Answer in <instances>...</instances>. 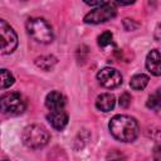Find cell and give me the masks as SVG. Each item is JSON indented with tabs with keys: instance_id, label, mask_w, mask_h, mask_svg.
Returning a JSON list of instances; mask_svg holds the SVG:
<instances>
[{
	"instance_id": "7a4b0ae2",
	"label": "cell",
	"mask_w": 161,
	"mask_h": 161,
	"mask_svg": "<svg viewBox=\"0 0 161 161\" xmlns=\"http://www.w3.org/2000/svg\"><path fill=\"white\" fill-rule=\"evenodd\" d=\"M49 138L50 136L48 130L42 125H29L23 130L21 133L23 143L31 150L43 148L49 142Z\"/></svg>"
},
{
	"instance_id": "ac0fdd59",
	"label": "cell",
	"mask_w": 161,
	"mask_h": 161,
	"mask_svg": "<svg viewBox=\"0 0 161 161\" xmlns=\"http://www.w3.org/2000/svg\"><path fill=\"white\" fill-rule=\"evenodd\" d=\"M130 103H131V96H130V93L123 92L119 96V106L123 107V108H127L130 106Z\"/></svg>"
},
{
	"instance_id": "4fadbf2b",
	"label": "cell",
	"mask_w": 161,
	"mask_h": 161,
	"mask_svg": "<svg viewBox=\"0 0 161 161\" xmlns=\"http://www.w3.org/2000/svg\"><path fill=\"white\" fill-rule=\"evenodd\" d=\"M146 106L152 111H160L161 109V88H157L152 94L148 96Z\"/></svg>"
},
{
	"instance_id": "5bb4252c",
	"label": "cell",
	"mask_w": 161,
	"mask_h": 161,
	"mask_svg": "<svg viewBox=\"0 0 161 161\" xmlns=\"http://www.w3.org/2000/svg\"><path fill=\"white\" fill-rule=\"evenodd\" d=\"M57 63V59L53 55H42L35 59V64L43 70H50Z\"/></svg>"
},
{
	"instance_id": "5b68a950",
	"label": "cell",
	"mask_w": 161,
	"mask_h": 161,
	"mask_svg": "<svg viewBox=\"0 0 161 161\" xmlns=\"http://www.w3.org/2000/svg\"><path fill=\"white\" fill-rule=\"evenodd\" d=\"M1 111L8 116H18L25 111V101L21 94L16 92L5 93L1 97Z\"/></svg>"
},
{
	"instance_id": "52a82bcc",
	"label": "cell",
	"mask_w": 161,
	"mask_h": 161,
	"mask_svg": "<svg viewBox=\"0 0 161 161\" xmlns=\"http://www.w3.org/2000/svg\"><path fill=\"white\" fill-rule=\"evenodd\" d=\"M97 79L98 82L106 87V88H117L118 86L122 84V75L121 73L116 69V68H111V67H106L102 68L98 73H97Z\"/></svg>"
},
{
	"instance_id": "44dd1931",
	"label": "cell",
	"mask_w": 161,
	"mask_h": 161,
	"mask_svg": "<svg viewBox=\"0 0 161 161\" xmlns=\"http://www.w3.org/2000/svg\"><path fill=\"white\" fill-rule=\"evenodd\" d=\"M116 3L119 5H131L135 3V0H116Z\"/></svg>"
},
{
	"instance_id": "ffe728a7",
	"label": "cell",
	"mask_w": 161,
	"mask_h": 161,
	"mask_svg": "<svg viewBox=\"0 0 161 161\" xmlns=\"http://www.w3.org/2000/svg\"><path fill=\"white\" fill-rule=\"evenodd\" d=\"M83 1L91 6H97V5H101L104 3V0H83Z\"/></svg>"
},
{
	"instance_id": "9c48e42d",
	"label": "cell",
	"mask_w": 161,
	"mask_h": 161,
	"mask_svg": "<svg viewBox=\"0 0 161 161\" xmlns=\"http://www.w3.org/2000/svg\"><path fill=\"white\" fill-rule=\"evenodd\" d=\"M146 68L153 75H161V53L156 49L148 52L146 57Z\"/></svg>"
},
{
	"instance_id": "30bf717a",
	"label": "cell",
	"mask_w": 161,
	"mask_h": 161,
	"mask_svg": "<svg viewBox=\"0 0 161 161\" xmlns=\"http://www.w3.org/2000/svg\"><path fill=\"white\" fill-rule=\"evenodd\" d=\"M65 106V98L64 96L58 91H52L45 97V107L49 111L55 109H63Z\"/></svg>"
},
{
	"instance_id": "7c38bea8",
	"label": "cell",
	"mask_w": 161,
	"mask_h": 161,
	"mask_svg": "<svg viewBox=\"0 0 161 161\" xmlns=\"http://www.w3.org/2000/svg\"><path fill=\"white\" fill-rule=\"evenodd\" d=\"M147 83H148V75H146L143 73L135 74L130 80V86L135 91H142L147 86Z\"/></svg>"
},
{
	"instance_id": "8992f818",
	"label": "cell",
	"mask_w": 161,
	"mask_h": 161,
	"mask_svg": "<svg viewBox=\"0 0 161 161\" xmlns=\"http://www.w3.org/2000/svg\"><path fill=\"white\" fill-rule=\"evenodd\" d=\"M0 36H1V53L10 54L18 47V35L15 30L4 20H0Z\"/></svg>"
},
{
	"instance_id": "3957f363",
	"label": "cell",
	"mask_w": 161,
	"mask_h": 161,
	"mask_svg": "<svg viewBox=\"0 0 161 161\" xmlns=\"http://www.w3.org/2000/svg\"><path fill=\"white\" fill-rule=\"evenodd\" d=\"M28 34L38 43L48 44L53 42V30L52 26L42 18H31L26 21Z\"/></svg>"
},
{
	"instance_id": "ba28073f",
	"label": "cell",
	"mask_w": 161,
	"mask_h": 161,
	"mask_svg": "<svg viewBox=\"0 0 161 161\" xmlns=\"http://www.w3.org/2000/svg\"><path fill=\"white\" fill-rule=\"evenodd\" d=\"M47 119L50 123V126L58 131H62L67 123H68V113L63 109H55V111H49L47 114Z\"/></svg>"
},
{
	"instance_id": "e0dca14e",
	"label": "cell",
	"mask_w": 161,
	"mask_h": 161,
	"mask_svg": "<svg viewBox=\"0 0 161 161\" xmlns=\"http://www.w3.org/2000/svg\"><path fill=\"white\" fill-rule=\"evenodd\" d=\"M122 24H123V28H125L127 31H131V30H135V29H137V28H138V24H137L133 19H130V18L123 19Z\"/></svg>"
},
{
	"instance_id": "277c9868",
	"label": "cell",
	"mask_w": 161,
	"mask_h": 161,
	"mask_svg": "<svg viewBox=\"0 0 161 161\" xmlns=\"http://www.w3.org/2000/svg\"><path fill=\"white\" fill-rule=\"evenodd\" d=\"M117 14V8L113 3H103L96 9L91 10L84 16V23L87 24H101L113 19Z\"/></svg>"
},
{
	"instance_id": "6da1fadb",
	"label": "cell",
	"mask_w": 161,
	"mask_h": 161,
	"mask_svg": "<svg viewBox=\"0 0 161 161\" xmlns=\"http://www.w3.org/2000/svg\"><path fill=\"white\" fill-rule=\"evenodd\" d=\"M111 135L122 142H132L138 136V125L133 117L126 114H116L108 125Z\"/></svg>"
},
{
	"instance_id": "9a60e30c",
	"label": "cell",
	"mask_w": 161,
	"mask_h": 161,
	"mask_svg": "<svg viewBox=\"0 0 161 161\" xmlns=\"http://www.w3.org/2000/svg\"><path fill=\"white\" fill-rule=\"evenodd\" d=\"M14 75L8 69H1V89L9 88L14 83Z\"/></svg>"
},
{
	"instance_id": "d6986e66",
	"label": "cell",
	"mask_w": 161,
	"mask_h": 161,
	"mask_svg": "<svg viewBox=\"0 0 161 161\" xmlns=\"http://www.w3.org/2000/svg\"><path fill=\"white\" fill-rule=\"evenodd\" d=\"M153 158L155 160H161V145H157L153 148Z\"/></svg>"
},
{
	"instance_id": "2e32d148",
	"label": "cell",
	"mask_w": 161,
	"mask_h": 161,
	"mask_svg": "<svg viewBox=\"0 0 161 161\" xmlns=\"http://www.w3.org/2000/svg\"><path fill=\"white\" fill-rule=\"evenodd\" d=\"M112 39H113V34L111 31H103L98 36V45L101 48H106L107 45H109L112 43Z\"/></svg>"
},
{
	"instance_id": "8fae6325",
	"label": "cell",
	"mask_w": 161,
	"mask_h": 161,
	"mask_svg": "<svg viewBox=\"0 0 161 161\" xmlns=\"http://www.w3.org/2000/svg\"><path fill=\"white\" fill-rule=\"evenodd\" d=\"M114 104H116V98L111 93H103V94L98 96L97 99H96V107L101 112H109V111H112Z\"/></svg>"
}]
</instances>
